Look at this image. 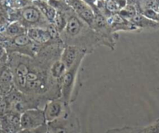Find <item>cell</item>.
Returning <instances> with one entry per match:
<instances>
[{"instance_id":"1","label":"cell","mask_w":159,"mask_h":133,"mask_svg":"<svg viewBox=\"0 0 159 133\" xmlns=\"http://www.w3.org/2000/svg\"><path fill=\"white\" fill-rule=\"evenodd\" d=\"M67 16V24L60 33L64 45H72L91 54L98 47L102 45L98 35L91 27L85 24L73 10L67 6L63 10Z\"/></svg>"},{"instance_id":"2","label":"cell","mask_w":159,"mask_h":133,"mask_svg":"<svg viewBox=\"0 0 159 133\" xmlns=\"http://www.w3.org/2000/svg\"><path fill=\"white\" fill-rule=\"evenodd\" d=\"M9 18L10 22L18 21L27 30L33 27L47 28L50 24L33 2L24 8L13 9L12 12L9 13Z\"/></svg>"},{"instance_id":"3","label":"cell","mask_w":159,"mask_h":133,"mask_svg":"<svg viewBox=\"0 0 159 133\" xmlns=\"http://www.w3.org/2000/svg\"><path fill=\"white\" fill-rule=\"evenodd\" d=\"M86 53H83L82 55H80L76 62L66 71L65 74L61 80V97L69 104L74 101L76 95H77L78 90H76L77 88L76 85H77L78 73L80 71L82 62L86 57Z\"/></svg>"},{"instance_id":"4","label":"cell","mask_w":159,"mask_h":133,"mask_svg":"<svg viewBox=\"0 0 159 133\" xmlns=\"http://www.w3.org/2000/svg\"><path fill=\"white\" fill-rule=\"evenodd\" d=\"M0 45L5 48L8 55L11 53H18L31 58L34 57L42 47L34 43L27 36V33L7 40L0 43Z\"/></svg>"},{"instance_id":"5","label":"cell","mask_w":159,"mask_h":133,"mask_svg":"<svg viewBox=\"0 0 159 133\" xmlns=\"http://www.w3.org/2000/svg\"><path fill=\"white\" fill-rule=\"evenodd\" d=\"M50 133H80V123L72 111L62 117L47 123Z\"/></svg>"},{"instance_id":"6","label":"cell","mask_w":159,"mask_h":133,"mask_svg":"<svg viewBox=\"0 0 159 133\" xmlns=\"http://www.w3.org/2000/svg\"><path fill=\"white\" fill-rule=\"evenodd\" d=\"M43 111L46 122L49 123L66 114L71 111V108L70 104H67L62 97H59L47 102Z\"/></svg>"},{"instance_id":"7","label":"cell","mask_w":159,"mask_h":133,"mask_svg":"<svg viewBox=\"0 0 159 133\" xmlns=\"http://www.w3.org/2000/svg\"><path fill=\"white\" fill-rule=\"evenodd\" d=\"M47 124L43 108H33L20 114L21 129H34Z\"/></svg>"},{"instance_id":"8","label":"cell","mask_w":159,"mask_h":133,"mask_svg":"<svg viewBox=\"0 0 159 133\" xmlns=\"http://www.w3.org/2000/svg\"><path fill=\"white\" fill-rule=\"evenodd\" d=\"M27 34L34 43L39 44L41 46H44L45 44L56 41L52 39L46 28H41V27L29 28L27 30Z\"/></svg>"},{"instance_id":"9","label":"cell","mask_w":159,"mask_h":133,"mask_svg":"<svg viewBox=\"0 0 159 133\" xmlns=\"http://www.w3.org/2000/svg\"><path fill=\"white\" fill-rule=\"evenodd\" d=\"M83 53H88L84 50L72 45H65L61 54V61L64 63L66 69H70L76 62L78 58Z\"/></svg>"},{"instance_id":"10","label":"cell","mask_w":159,"mask_h":133,"mask_svg":"<svg viewBox=\"0 0 159 133\" xmlns=\"http://www.w3.org/2000/svg\"><path fill=\"white\" fill-rule=\"evenodd\" d=\"M130 22L134 24L139 30H148V29L149 30H151V29L156 30V29H159V22L148 19L140 13H137L131 19Z\"/></svg>"},{"instance_id":"11","label":"cell","mask_w":159,"mask_h":133,"mask_svg":"<svg viewBox=\"0 0 159 133\" xmlns=\"http://www.w3.org/2000/svg\"><path fill=\"white\" fill-rule=\"evenodd\" d=\"M32 2L34 5H35L39 9L40 11L42 12V14L47 19V20L52 24L55 16L56 15V12H57L56 9L52 7L46 0H34Z\"/></svg>"},{"instance_id":"12","label":"cell","mask_w":159,"mask_h":133,"mask_svg":"<svg viewBox=\"0 0 159 133\" xmlns=\"http://www.w3.org/2000/svg\"><path fill=\"white\" fill-rule=\"evenodd\" d=\"M67 70L61 59H57L51 65L49 68V76L52 79L61 84V80Z\"/></svg>"},{"instance_id":"13","label":"cell","mask_w":159,"mask_h":133,"mask_svg":"<svg viewBox=\"0 0 159 133\" xmlns=\"http://www.w3.org/2000/svg\"><path fill=\"white\" fill-rule=\"evenodd\" d=\"M136 8L140 13L146 10H153L158 12L159 0H137Z\"/></svg>"},{"instance_id":"14","label":"cell","mask_w":159,"mask_h":133,"mask_svg":"<svg viewBox=\"0 0 159 133\" xmlns=\"http://www.w3.org/2000/svg\"><path fill=\"white\" fill-rule=\"evenodd\" d=\"M65 1L76 15L80 14L90 7V6L84 0H65Z\"/></svg>"},{"instance_id":"15","label":"cell","mask_w":159,"mask_h":133,"mask_svg":"<svg viewBox=\"0 0 159 133\" xmlns=\"http://www.w3.org/2000/svg\"><path fill=\"white\" fill-rule=\"evenodd\" d=\"M56 27L59 33H62L66 28L67 24V16L65 12L63 11H57L56 12V15L55 16L54 21L52 23Z\"/></svg>"},{"instance_id":"16","label":"cell","mask_w":159,"mask_h":133,"mask_svg":"<svg viewBox=\"0 0 159 133\" xmlns=\"http://www.w3.org/2000/svg\"><path fill=\"white\" fill-rule=\"evenodd\" d=\"M105 133H143L141 126H124L122 128H111Z\"/></svg>"},{"instance_id":"17","label":"cell","mask_w":159,"mask_h":133,"mask_svg":"<svg viewBox=\"0 0 159 133\" xmlns=\"http://www.w3.org/2000/svg\"><path fill=\"white\" fill-rule=\"evenodd\" d=\"M157 13H158V19H159V10H158V12H157Z\"/></svg>"},{"instance_id":"18","label":"cell","mask_w":159,"mask_h":133,"mask_svg":"<svg viewBox=\"0 0 159 133\" xmlns=\"http://www.w3.org/2000/svg\"><path fill=\"white\" fill-rule=\"evenodd\" d=\"M116 1H117V0H116Z\"/></svg>"}]
</instances>
